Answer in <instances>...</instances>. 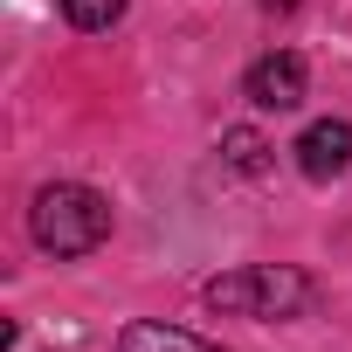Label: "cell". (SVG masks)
Listing matches in <instances>:
<instances>
[{"label": "cell", "mask_w": 352, "mask_h": 352, "mask_svg": "<svg viewBox=\"0 0 352 352\" xmlns=\"http://www.w3.org/2000/svg\"><path fill=\"white\" fill-rule=\"evenodd\" d=\"M63 14H69V28L104 35V28H118V21H124V0H63Z\"/></svg>", "instance_id": "obj_7"}, {"label": "cell", "mask_w": 352, "mask_h": 352, "mask_svg": "<svg viewBox=\"0 0 352 352\" xmlns=\"http://www.w3.org/2000/svg\"><path fill=\"white\" fill-rule=\"evenodd\" d=\"M118 352H221L214 338L201 331H180V324H159V318H138L118 331Z\"/></svg>", "instance_id": "obj_5"}, {"label": "cell", "mask_w": 352, "mask_h": 352, "mask_svg": "<svg viewBox=\"0 0 352 352\" xmlns=\"http://www.w3.org/2000/svg\"><path fill=\"white\" fill-rule=\"evenodd\" d=\"M263 8H283V14H290V8H297V0H263Z\"/></svg>", "instance_id": "obj_8"}, {"label": "cell", "mask_w": 352, "mask_h": 352, "mask_svg": "<svg viewBox=\"0 0 352 352\" xmlns=\"http://www.w3.org/2000/svg\"><path fill=\"white\" fill-rule=\"evenodd\" d=\"M201 297H208V311L256 318V324H283V318H304L311 311V276L290 270V263H249V270L208 276Z\"/></svg>", "instance_id": "obj_2"}, {"label": "cell", "mask_w": 352, "mask_h": 352, "mask_svg": "<svg viewBox=\"0 0 352 352\" xmlns=\"http://www.w3.org/2000/svg\"><path fill=\"white\" fill-rule=\"evenodd\" d=\"M28 235H35V249H49V256H90V249L111 242V201H104L97 187H83V180H56V187L35 194Z\"/></svg>", "instance_id": "obj_1"}, {"label": "cell", "mask_w": 352, "mask_h": 352, "mask_svg": "<svg viewBox=\"0 0 352 352\" xmlns=\"http://www.w3.org/2000/svg\"><path fill=\"white\" fill-rule=\"evenodd\" d=\"M290 152L304 166V180H338V173H352V124L345 118H318V124H304V138Z\"/></svg>", "instance_id": "obj_4"}, {"label": "cell", "mask_w": 352, "mask_h": 352, "mask_svg": "<svg viewBox=\"0 0 352 352\" xmlns=\"http://www.w3.org/2000/svg\"><path fill=\"white\" fill-rule=\"evenodd\" d=\"M221 159L235 173H270V138L249 131V124H235V131H221Z\"/></svg>", "instance_id": "obj_6"}, {"label": "cell", "mask_w": 352, "mask_h": 352, "mask_svg": "<svg viewBox=\"0 0 352 352\" xmlns=\"http://www.w3.org/2000/svg\"><path fill=\"white\" fill-rule=\"evenodd\" d=\"M242 97H249L256 111H297V104L311 97V69H304V56H297V49L256 56L249 76H242Z\"/></svg>", "instance_id": "obj_3"}]
</instances>
